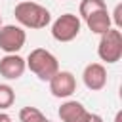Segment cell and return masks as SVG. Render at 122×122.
I'll return each mask as SVG.
<instances>
[{
  "instance_id": "cell-1",
  "label": "cell",
  "mask_w": 122,
  "mask_h": 122,
  "mask_svg": "<svg viewBox=\"0 0 122 122\" xmlns=\"http://www.w3.org/2000/svg\"><path fill=\"white\" fill-rule=\"evenodd\" d=\"M13 15H15V21L23 29H46L51 23L50 10L30 0H21L19 4H15Z\"/></svg>"
},
{
  "instance_id": "cell-2",
  "label": "cell",
  "mask_w": 122,
  "mask_h": 122,
  "mask_svg": "<svg viewBox=\"0 0 122 122\" xmlns=\"http://www.w3.org/2000/svg\"><path fill=\"white\" fill-rule=\"evenodd\" d=\"M25 63H27V69L38 80H42V82H48L59 71L57 57L50 50H46V48H34V50H30V53L25 59Z\"/></svg>"
},
{
  "instance_id": "cell-3",
  "label": "cell",
  "mask_w": 122,
  "mask_h": 122,
  "mask_svg": "<svg viewBox=\"0 0 122 122\" xmlns=\"http://www.w3.org/2000/svg\"><path fill=\"white\" fill-rule=\"evenodd\" d=\"M99 46H97V55L101 61L112 65V63H118L120 57H122V32L120 29H109L107 32L99 34Z\"/></svg>"
},
{
  "instance_id": "cell-4",
  "label": "cell",
  "mask_w": 122,
  "mask_h": 122,
  "mask_svg": "<svg viewBox=\"0 0 122 122\" xmlns=\"http://www.w3.org/2000/svg\"><path fill=\"white\" fill-rule=\"evenodd\" d=\"M82 29V21L74 13H63L51 23V36L57 42H72Z\"/></svg>"
},
{
  "instance_id": "cell-5",
  "label": "cell",
  "mask_w": 122,
  "mask_h": 122,
  "mask_svg": "<svg viewBox=\"0 0 122 122\" xmlns=\"http://www.w3.org/2000/svg\"><path fill=\"white\" fill-rule=\"evenodd\" d=\"M27 42V32L21 25L0 27V50L4 53H17Z\"/></svg>"
},
{
  "instance_id": "cell-6",
  "label": "cell",
  "mask_w": 122,
  "mask_h": 122,
  "mask_svg": "<svg viewBox=\"0 0 122 122\" xmlns=\"http://www.w3.org/2000/svg\"><path fill=\"white\" fill-rule=\"evenodd\" d=\"M50 92L57 99H69L76 92V78L71 71H57L50 80Z\"/></svg>"
},
{
  "instance_id": "cell-7",
  "label": "cell",
  "mask_w": 122,
  "mask_h": 122,
  "mask_svg": "<svg viewBox=\"0 0 122 122\" xmlns=\"http://www.w3.org/2000/svg\"><path fill=\"white\" fill-rule=\"evenodd\" d=\"M27 71V63L19 53H6L0 59V76L6 80H19Z\"/></svg>"
},
{
  "instance_id": "cell-8",
  "label": "cell",
  "mask_w": 122,
  "mask_h": 122,
  "mask_svg": "<svg viewBox=\"0 0 122 122\" xmlns=\"http://www.w3.org/2000/svg\"><path fill=\"white\" fill-rule=\"evenodd\" d=\"M82 82L88 90L99 92L107 86V69L101 63H90L82 71Z\"/></svg>"
},
{
  "instance_id": "cell-9",
  "label": "cell",
  "mask_w": 122,
  "mask_h": 122,
  "mask_svg": "<svg viewBox=\"0 0 122 122\" xmlns=\"http://www.w3.org/2000/svg\"><path fill=\"white\" fill-rule=\"evenodd\" d=\"M57 114L61 122H88L92 116V112L76 99H67L65 103H61Z\"/></svg>"
},
{
  "instance_id": "cell-10",
  "label": "cell",
  "mask_w": 122,
  "mask_h": 122,
  "mask_svg": "<svg viewBox=\"0 0 122 122\" xmlns=\"http://www.w3.org/2000/svg\"><path fill=\"white\" fill-rule=\"evenodd\" d=\"M84 21H86L88 29H90L93 34H103V32H107V30L112 27V19H111L109 10L93 11V13H92V15H88Z\"/></svg>"
},
{
  "instance_id": "cell-11",
  "label": "cell",
  "mask_w": 122,
  "mask_h": 122,
  "mask_svg": "<svg viewBox=\"0 0 122 122\" xmlns=\"http://www.w3.org/2000/svg\"><path fill=\"white\" fill-rule=\"evenodd\" d=\"M99 10H107L105 0H82L78 6V13L82 19H86L88 15H92L93 11H99Z\"/></svg>"
},
{
  "instance_id": "cell-12",
  "label": "cell",
  "mask_w": 122,
  "mask_h": 122,
  "mask_svg": "<svg viewBox=\"0 0 122 122\" xmlns=\"http://www.w3.org/2000/svg\"><path fill=\"white\" fill-rule=\"evenodd\" d=\"M19 120L21 122H50V118H46L42 111L36 107H23L19 111Z\"/></svg>"
},
{
  "instance_id": "cell-13",
  "label": "cell",
  "mask_w": 122,
  "mask_h": 122,
  "mask_svg": "<svg viewBox=\"0 0 122 122\" xmlns=\"http://www.w3.org/2000/svg\"><path fill=\"white\" fill-rule=\"evenodd\" d=\"M15 103V92L10 84H0V111L10 109Z\"/></svg>"
},
{
  "instance_id": "cell-14",
  "label": "cell",
  "mask_w": 122,
  "mask_h": 122,
  "mask_svg": "<svg viewBox=\"0 0 122 122\" xmlns=\"http://www.w3.org/2000/svg\"><path fill=\"white\" fill-rule=\"evenodd\" d=\"M120 11H122V6L118 4V6L114 8V17H111V19L116 23V29H120V27H122V17H120Z\"/></svg>"
},
{
  "instance_id": "cell-15",
  "label": "cell",
  "mask_w": 122,
  "mask_h": 122,
  "mask_svg": "<svg viewBox=\"0 0 122 122\" xmlns=\"http://www.w3.org/2000/svg\"><path fill=\"white\" fill-rule=\"evenodd\" d=\"M88 122H103V116H101V114L92 112V116H90V120H88Z\"/></svg>"
},
{
  "instance_id": "cell-16",
  "label": "cell",
  "mask_w": 122,
  "mask_h": 122,
  "mask_svg": "<svg viewBox=\"0 0 122 122\" xmlns=\"http://www.w3.org/2000/svg\"><path fill=\"white\" fill-rule=\"evenodd\" d=\"M0 122H11V116L4 111H0Z\"/></svg>"
},
{
  "instance_id": "cell-17",
  "label": "cell",
  "mask_w": 122,
  "mask_h": 122,
  "mask_svg": "<svg viewBox=\"0 0 122 122\" xmlns=\"http://www.w3.org/2000/svg\"><path fill=\"white\" fill-rule=\"evenodd\" d=\"M0 27H2V15H0Z\"/></svg>"
},
{
  "instance_id": "cell-18",
  "label": "cell",
  "mask_w": 122,
  "mask_h": 122,
  "mask_svg": "<svg viewBox=\"0 0 122 122\" xmlns=\"http://www.w3.org/2000/svg\"><path fill=\"white\" fill-rule=\"evenodd\" d=\"M50 122H51V120H50Z\"/></svg>"
}]
</instances>
